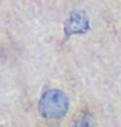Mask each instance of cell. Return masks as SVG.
Instances as JSON below:
<instances>
[{
  "mask_svg": "<svg viewBox=\"0 0 121 127\" xmlns=\"http://www.w3.org/2000/svg\"><path fill=\"white\" fill-rule=\"evenodd\" d=\"M69 101L66 94L59 89H49L43 92L38 103L41 117L50 120H58L66 116Z\"/></svg>",
  "mask_w": 121,
  "mask_h": 127,
  "instance_id": "cell-1",
  "label": "cell"
},
{
  "mask_svg": "<svg viewBox=\"0 0 121 127\" xmlns=\"http://www.w3.org/2000/svg\"><path fill=\"white\" fill-rule=\"evenodd\" d=\"M91 29L89 20L84 11L76 10L69 14L64 23V35L68 39L72 35L85 34Z\"/></svg>",
  "mask_w": 121,
  "mask_h": 127,
  "instance_id": "cell-2",
  "label": "cell"
},
{
  "mask_svg": "<svg viewBox=\"0 0 121 127\" xmlns=\"http://www.w3.org/2000/svg\"><path fill=\"white\" fill-rule=\"evenodd\" d=\"M74 127H94V125H93L92 119L88 116H84L76 123Z\"/></svg>",
  "mask_w": 121,
  "mask_h": 127,
  "instance_id": "cell-3",
  "label": "cell"
}]
</instances>
